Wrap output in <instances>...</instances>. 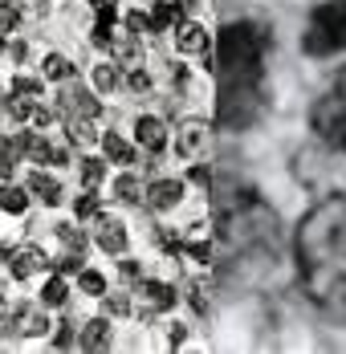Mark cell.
<instances>
[{"label":"cell","instance_id":"obj_1","mask_svg":"<svg viewBox=\"0 0 346 354\" xmlns=\"http://www.w3.org/2000/svg\"><path fill=\"white\" fill-rule=\"evenodd\" d=\"M265 53H269V33L261 25L233 21L216 37V118L220 127L241 131L253 122L261 106V82H265Z\"/></svg>","mask_w":346,"mask_h":354},{"label":"cell","instance_id":"obj_2","mask_svg":"<svg viewBox=\"0 0 346 354\" xmlns=\"http://www.w3.org/2000/svg\"><path fill=\"white\" fill-rule=\"evenodd\" d=\"M298 257L310 297L346 322V200L313 208L298 232Z\"/></svg>","mask_w":346,"mask_h":354},{"label":"cell","instance_id":"obj_3","mask_svg":"<svg viewBox=\"0 0 346 354\" xmlns=\"http://www.w3.org/2000/svg\"><path fill=\"white\" fill-rule=\"evenodd\" d=\"M302 53L313 62L346 53V0H322L310 8L302 29Z\"/></svg>","mask_w":346,"mask_h":354},{"label":"cell","instance_id":"obj_4","mask_svg":"<svg viewBox=\"0 0 346 354\" xmlns=\"http://www.w3.org/2000/svg\"><path fill=\"white\" fill-rule=\"evenodd\" d=\"M310 127L318 131L322 142H330L334 151L346 155V66L334 73V77L322 86V94L313 98Z\"/></svg>","mask_w":346,"mask_h":354},{"label":"cell","instance_id":"obj_5","mask_svg":"<svg viewBox=\"0 0 346 354\" xmlns=\"http://www.w3.org/2000/svg\"><path fill=\"white\" fill-rule=\"evenodd\" d=\"M212 147V122L208 118H183L175 131V155L179 159H200Z\"/></svg>","mask_w":346,"mask_h":354},{"label":"cell","instance_id":"obj_6","mask_svg":"<svg viewBox=\"0 0 346 354\" xmlns=\"http://www.w3.org/2000/svg\"><path fill=\"white\" fill-rule=\"evenodd\" d=\"M183 200H188V183H183V179L159 176V179H151V187H147V204H151L155 212H175Z\"/></svg>","mask_w":346,"mask_h":354},{"label":"cell","instance_id":"obj_7","mask_svg":"<svg viewBox=\"0 0 346 354\" xmlns=\"http://www.w3.org/2000/svg\"><path fill=\"white\" fill-rule=\"evenodd\" d=\"M94 245L110 252V257H118L131 245V232H127V224L118 216H94Z\"/></svg>","mask_w":346,"mask_h":354},{"label":"cell","instance_id":"obj_8","mask_svg":"<svg viewBox=\"0 0 346 354\" xmlns=\"http://www.w3.org/2000/svg\"><path fill=\"white\" fill-rule=\"evenodd\" d=\"M57 110H62V114H69V118H98V114H102L98 98H94L86 86H78V82H69L66 90H62Z\"/></svg>","mask_w":346,"mask_h":354},{"label":"cell","instance_id":"obj_9","mask_svg":"<svg viewBox=\"0 0 346 354\" xmlns=\"http://www.w3.org/2000/svg\"><path fill=\"white\" fill-rule=\"evenodd\" d=\"M41 269H49V257L37 245H25V248H12V252H8V273H12L17 281H29Z\"/></svg>","mask_w":346,"mask_h":354},{"label":"cell","instance_id":"obj_10","mask_svg":"<svg viewBox=\"0 0 346 354\" xmlns=\"http://www.w3.org/2000/svg\"><path fill=\"white\" fill-rule=\"evenodd\" d=\"M208 29L200 21H188V17H179L175 21V49L183 53V57H192V53H208Z\"/></svg>","mask_w":346,"mask_h":354},{"label":"cell","instance_id":"obj_11","mask_svg":"<svg viewBox=\"0 0 346 354\" xmlns=\"http://www.w3.org/2000/svg\"><path fill=\"white\" fill-rule=\"evenodd\" d=\"M135 142L147 151V155H163V147H167V127H163V118L143 114V118L135 122Z\"/></svg>","mask_w":346,"mask_h":354},{"label":"cell","instance_id":"obj_12","mask_svg":"<svg viewBox=\"0 0 346 354\" xmlns=\"http://www.w3.org/2000/svg\"><path fill=\"white\" fill-rule=\"evenodd\" d=\"M25 187H29V196H37V200H41V204H49V208H57V204L66 200V192H62L57 176H49V171H33Z\"/></svg>","mask_w":346,"mask_h":354},{"label":"cell","instance_id":"obj_13","mask_svg":"<svg viewBox=\"0 0 346 354\" xmlns=\"http://www.w3.org/2000/svg\"><path fill=\"white\" fill-rule=\"evenodd\" d=\"M78 346H86V351H110V346H114L110 322L106 318H90L86 326H82V334H78Z\"/></svg>","mask_w":346,"mask_h":354},{"label":"cell","instance_id":"obj_14","mask_svg":"<svg viewBox=\"0 0 346 354\" xmlns=\"http://www.w3.org/2000/svg\"><path fill=\"white\" fill-rule=\"evenodd\" d=\"M183 17V4H172V0H155L151 4V12H147V21H151V33H167L175 21Z\"/></svg>","mask_w":346,"mask_h":354},{"label":"cell","instance_id":"obj_15","mask_svg":"<svg viewBox=\"0 0 346 354\" xmlns=\"http://www.w3.org/2000/svg\"><path fill=\"white\" fill-rule=\"evenodd\" d=\"M114 62H118V70H135V66H143V41H138L135 33L118 37V41H114Z\"/></svg>","mask_w":346,"mask_h":354},{"label":"cell","instance_id":"obj_16","mask_svg":"<svg viewBox=\"0 0 346 354\" xmlns=\"http://www.w3.org/2000/svg\"><path fill=\"white\" fill-rule=\"evenodd\" d=\"M73 62H69L66 53H45L41 57V77L45 82H73Z\"/></svg>","mask_w":346,"mask_h":354},{"label":"cell","instance_id":"obj_17","mask_svg":"<svg viewBox=\"0 0 346 354\" xmlns=\"http://www.w3.org/2000/svg\"><path fill=\"white\" fill-rule=\"evenodd\" d=\"M102 151H106V159H110V163H122V167H131V163H135V147L122 139L118 131H106V135H102Z\"/></svg>","mask_w":346,"mask_h":354},{"label":"cell","instance_id":"obj_18","mask_svg":"<svg viewBox=\"0 0 346 354\" xmlns=\"http://www.w3.org/2000/svg\"><path fill=\"white\" fill-rule=\"evenodd\" d=\"M0 212H8V216H25L29 212V187H21V183H4V187H0Z\"/></svg>","mask_w":346,"mask_h":354},{"label":"cell","instance_id":"obj_19","mask_svg":"<svg viewBox=\"0 0 346 354\" xmlns=\"http://www.w3.org/2000/svg\"><path fill=\"white\" fill-rule=\"evenodd\" d=\"M143 297H147V306H151V310H172L175 301H179V297H175V289L167 281H147V285H143Z\"/></svg>","mask_w":346,"mask_h":354},{"label":"cell","instance_id":"obj_20","mask_svg":"<svg viewBox=\"0 0 346 354\" xmlns=\"http://www.w3.org/2000/svg\"><path fill=\"white\" fill-rule=\"evenodd\" d=\"M37 297H41V306H45V310H62V306L69 301V285L62 281V277H49V281L41 285V293H37Z\"/></svg>","mask_w":346,"mask_h":354},{"label":"cell","instance_id":"obj_21","mask_svg":"<svg viewBox=\"0 0 346 354\" xmlns=\"http://www.w3.org/2000/svg\"><path fill=\"white\" fill-rule=\"evenodd\" d=\"M114 200H118V204H143V200H147V187H143L135 176H118L114 179Z\"/></svg>","mask_w":346,"mask_h":354},{"label":"cell","instance_id":"obj_22","mask_svg":"<svg viewBox=\"0 0 346 354\" xmlns=\"http://www.w3.org/2000/svg\"><path fill=\"white\" fill-rule=\"evenodd\" d=\"M17 163H21V147H17V139L0 135V179L17 176Z\"/></svg>","mask_w":346,"mask_h":354},{"label":"cell","instance_id":"obj_23","mask_svg":"<svg viewBox=\"0 0 346 354\" xmlns=\"http://www.w3.org/2000/svg\"><path fill=\"white\" fill-rule=\"evenodd\" d=\"M102 135L94 131V118H69V142H78V147H90V142H98Z\"/></svg>","mask_w":346,"mask_h":354},{"label":"cell","instance_id":"obj_24","mask_svg":"<svg viewBox=\"0 0 346 354\" xmlns=\"http://www.w3.org/2000/svg\"><path fill=\"white\" fill-rule=\"evenodd\" d=\"M12 326H17V334H25V338H37V334H45V330H49V322L41 318L37 310H21Z\"/></svg>","mask_w":346,"mask_h":354},{"label":"cell","instance_id":"obj_25","mask_svg":"<svg viewBox=\"0 0 346 354\" xmlns=\"http://www.w3.org/2000/svg\"><path fill=\"white\" fill-rule=\"evenodd\" d=\"M94 90H102V94H110V90H118V82H122V73H118V66H110V62H102V66H94Z\"/></svg>","mask_w":346,"mask_h":354},{"label":"cell","instance_id":"obj_26","mask_svg":"<svg viewBox=\"0 0 346 354\" xmlns=\"http://www.w3.org/2000/svg\"><path fill=\"white\" fill-rule=\"evenodd\" d=\"M78 289H82L86 297H102L106 293V277L98 273V269H82V273H78Z\"/></svg>","mask_w":346,"mask_h":354},{"label":"cell","instance_id":"obj_27","mask_svg":"<svg viewBox=\"0 0 346 354\" xmlns=\"http://www.w3.org/2000/svg\"><path fill=\"white\" fill-rule=\"evenodd\" d=\"M78 176H82V187H94V183H102V176H106V163H102V159H94V155H90V159H82V163H78Z\"/></svg>","mask_w":346,"mask_h":354},{"label":"cell","instance_id":"obj_28","mask_svg":"<svg viewBox=\"0 0 346 354\" xmlns=\"http://www.w3.org/2000/svg\"><path fill=\"white\" fill-rule=\"evenodd\" d=\"M57 241H62V245H66L69 252H86V248H90L86 232H78L73 224H62V228H57Z\"/></svg>","mask_w":346,"mask_h":354},{"label":"cell","instance_id":"obj_29","mask_svg":"<svg viewBox=\"0 0 346 354\" xmlns=\"http://www.w3.org/2000/svg\"><path fill=\"white\" fill-rule=\"evenodd\" d=\"M188 306H192L196 314H208V310H212V301H208V285H204V281H188Z\"/></svg>","mask_w":346,"mask_h":354},{"label":"cell","instance_id":"obj_30","mask_svg":"<svg viewBox=\"0 0 346 354\" xmlns=\"http://www.w3.org/2000/svg\"><path fill=\"white\" fill-rule=\"evenodd\" d=\"M73 216H78V220H94V216H98V196H94V192H82V196L73 200Z\"/></svg>","mask_w":346,"mask_h":354},{"label":"cell","instance_id":"obj_31","mask_svg":"<svg viewBox=\"0 0 346 354\" xmlns=\"http://www.w3.org/2000/svg\"><path fill=\"white\" fill-rule=\"evenodd\" d=\"M90 41H94V49H114V25L110 21H98L90 29Z\"/></svg>","mask_w":346,"mask_h":354},{"label":"cell","instance_id":"obj_32","mask_svg":"<svg viewBox=\"0 0 346 354\" xmlns=\"http://www.w3.org/2000/svg\"><path fill=\"white\" fill-rule=\"evenodd\" d=\"M127 90H135V94H143V90H151V73L143 70V66H135V70H127Z\"/></svg>","mask_w":346,"mask_h":354},{"label":"cell","instance_id":"obj_33","mask_svg":"<svg viewBox=\"0 0 346 354\" xmlns=\"http://www.w3.org/2000/svg\"><path fill=\"white\" fill-rule=\"evenodd\" d=\"M102 306H106V314H118V318L131 314V297H122V293H114V297H106L102 293Z\"/></svg>","mask_w":346,"mask_h":354},{"label":"cell","instance_id":"obj_34","mask_svg":"<svg viewBox=\"0 0 346 354\" xmlns=\"http://www.w3.org/2000/svg\"><path fill=\"white\" fill-rule=\"evenodd\" d=\"M12 94H29V98H37V94H41V82H37V77H21V73H17V77H12Z\"/></svg>","mask_w":346,"mask_h":354},{"label":"cell","instance_id":"obj_35","mask_svg":"<svg viewBox=\"0 0 346 354\" xmlns=\"http://www.w3.org/2000/svg\"><path fill=\"white\" fill-rule=\"evenodd\" d=\"M69 342H73V326L62 322V326H57V334H53V346H69Z\"/></svg>","mask_w":346,"mask_h":354},{"label":"cell","instance_id":"obj_36","mask_svg":"<svg viewBox=\"0 0 346 354\" xmlns=\"http://www.w3.org/2000/svg\"><path fill=\"white\" fill-rule=\"evenodd\" d=\"M118 273L135 281V277H138V273H143V269H138V261H131V257H122V261H118Z\"/></svg>","mask_w":346,"mask_h":354},{"label":"cell","instance_id":"obj_37","mask_svg":"<svg viewBox=\"0 0 346 354\" xmlns=\"http://www.w3.org/2000/svg\"><path fill=\"white\" fill-rule=\"evenodd\" d=\"M29 122H33V127H49V122H53V114H49V110H45V106H37V110H33V118H29Z\"/></svg>","mask_w":346,"mask_h":354},{"label":"cell","instance_id":"obj_38","mask_svg":"<svg viewBox=\"0 0 346 354\" xmlns=\"http://www.w3.org/2000/svg\"><path fill=\"white\" fill-rule=\"evenodd\" d=\"M8 53H12L17 62H25V57H29V45H25V41H17V45H8Z\"/></svg>","mask_w":346,"mask_h":354},{"label":"cell","instance_id":"obj_39","mask_svg":"<svg viewBox=\"0 0 346 354\" xmlns=\"http://www.w3.org/2000/svg\"><path fill=\"white\" fill-rule=\"evenodd\" d=\"M183 338H188V326H179V322H175V326H172V346H179Z\"/></svg>","mask_w":346,"mask_h":354},{"label":"cell","instance_id":"obj_40","mask_svg":"<svg viewBox=\"0 0 346 354\" xmlns=\"http://www.w3.org/2000/svg\"><path fill=\"white\" fill-rule=\"evenodd\" d=\"M90 8H110V4H118V0H86Z\"/></svg>","mask_w":346,"mask_h":354},{"label":"cell","instance_id":"obj_41","mask_svg":"<svg viewBox=\"0 0 346 354\" xmlns=\"http://www.w3.org/2000/svg\"><path fill=\"white\" fill-rule=\"evenodd\" d=\"M4 314H8V301H4V293H0V318H4Z\"/></svg>","mask_w":346,"mask_h":354},{"label":"cell","instance_id":"obj_42","mask_svg":"<svg viewBox=\"0 0 346 354\" xmlns=\"http://www.w3.org/2000/svg\"><path fill=\"white\" fill-rule=\"evenodd\" d=\"M4 49H8V41H4V29H0V53H4Z\"/></svg>","mask_w":346,"mask_h":354}]
</instances>
